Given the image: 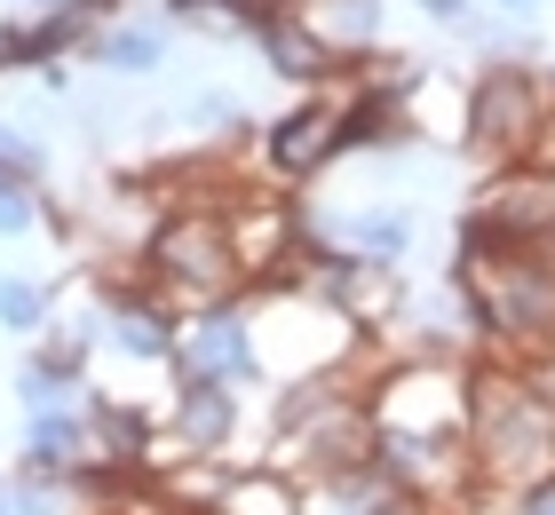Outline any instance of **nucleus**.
I'll return each instance as SVG.
<instances>
[{
    "label": "nucleus",
    "instance_id": "obj_19",
    "mask_svg": "<svg viewBox=\"0 0 555 515\" xmlns=\"http://www.w3.org/2000/svg\"><path fill=\"white\" fill-rule=\"evenodd\" d=\"M500 16H532V9H547V0H492Z\"/></svg>",
    "mask_w": 555,
    "mask_h": 515
},
{
    "label": "nucleus",
    "instance_id": "obj_12",
    "mask_svg": "<svg viewBox=\"0 0 555 515\" xmlns=\"http://www.w3.org/2000/svg\"><path fill=\"white\" fill-rule=\"evenodd\" d=\"M88 421H95V452H104V460H119V468H143V460H151V421L135 404L88 397Z\"/></svg>",
    "mask_w": 555,
    "mask_h": 515
},
{
    "label": "nucleus",
    "instance_id": "obj_1",
    "mask_svg": "<svg viewBox=\"0 0 555 515\" xmlns=\"http://www.w3.org/2000/svg\"><path fill=\"white\" fill-rule=\"evenodd\" d=\"M468 460L485 492H524L555 476V397L532 357H485L468 365Z\"/></svg>",
    "mask_w": 555,
    "mask_h": 515
},
{
    "label": "nucleus",
    "instance_id": "obj_10",
    "mask_svg": "<svg viewBox=\"0 0 555 515\" xmlns=\"http://www.w3.org/2000/svg\"><path fill=\"white\" fill-rule=\"evenodd\" d=\"M175 436H183L191 452H222L238 436V397L231 381H183V397H175Z\"/></svg>",
    "mask_w": 555,
    "mask_h": 515
},
{
    "label": "nucleus",
    "instance_id": "obj_5",
    "mask_svg": "<svg viewBox=\"0 0 555 515\" xmlns=\"http://www.w3.org/2000/svg\"><path fill=\"white\" fill-rule=\"evenodd\" d=\"M175 373L183 381H262L255 373V318H246V301L191 309V318L175 325Z\"/></svg>",
    "mask_w": 555,
    "mask_h": 515
},
{
    "label": "nucleus",
    "instance_id": "obj_2",
    "mask_svg": "<svg viewBox=\"0 0 555 515\" xmlns=\"http://www.w3.org/2000/svg\"><path fill=\"white\" fill-rule=\"evenodd\" d=\"M143 278L167 309H222L238 301L246 262L231 239V215L222 206H175V215L143 239Z\"/></svg>",
    "mask_w": 555,
    "mask_h": 515
},
{
    "label": "nucleus",
    "instance_id": "obj_15",
    "mask_svg": "<svg viewBox=\"0 0 555 515\" xmlns=\"http://www.w3.org/2000/svg\"><path fill=\"white\" fill-rule=\"evenodd\" d=\"M48 301H56V294H48L40 278H0V325H9V333H40Z\"/></svg>",
    "mask_w": 555,
    "mask_h": 515
},
{
    "label": "nucleus",
    "instance_id": "obj_18",
    "mask_svg": "<svg viewBox=\"0 0 555 515\" xmlns=\"http://www.w3.org/2000/svg\"><path fill=\"white\" fill-rule=\"evenodd\" d=\"M421 16H437V24H452V33H468L476 24V0H413Z\"/></svg>",
    "mask_w": 555,
    "mask_h": 515
},
{
    "label": "nucleus",
    "instance_id": "obj_17",
    "mask_svg": "<svg viewBox=\"0 0 555 515\" xmlns=\"http://www.w3.org/2000/svg\"><path fill=\"white\" fill-rule=\"evenodd\" d=\"M0 167L24 175V183H40V167H48V151L33 136H16V127H0Z\"/></svg>",
    "mask_w": 555,
    "mask_h": 515
},
{
    "label": "nucleus",
    "instance_id": "obj_9",
    "mask_svg": "<svg viewBox=\"0 0 555 515\" xmlns=\"http://www.w3.org/2000/svg\"><path fill=\"white\" fill-rule=\"evenodd\" d=\"M278 9L294 24H310L334 56H358V48L382 40V0H278Z\"/></svg>",
    "mask_w": 555,
    "mask_h": 515
},
{
    "label": "nucleus",
    "instance_id": "obj_8",
    "mask_svg": "<svg viewBox=\"0 0 555 515\" xmlns=\"http://www.w3.org/2000/svg\"><path fill=\"white\" fill-rule=\"evenodd\" d=\"M175 309L151 294V286H112L104 294V342L119 357H143V365H175Z\"/></svg>",
    "mask_w": 555,
    "mask_h": 515
},
{
    "label": "nucleus",
    "instance_id": "obj_14",
    "mask_svg": "<svg viewBox=\"0 0 555 515\" xmlns=\"http://www.w3.org/2000/svg\"><path fill=\"white\" fill-rule=\"evenodd\" d=\"M207 515H301V484L294 476H238Z\"/></svg>",
    "mask_w": 555,
    "mask_h": 515
},
{
    "label": "nucleus",
    "instance_id": "obj_11",
    "mask_svg": "<svg viewBox=\"0 0 555 515\" xmlns=\"http://www.w3.org/2000/svg\"><path fill=\"white\" fill-rule=\"evenodd\" d=\"M255 48H262V64L278 72V80H294V88H310V80H325V72L341 64L334 48H325V40L310 33V24H294L286 9H278V16L262 24V33H255Z\"/></svg>",
    "mask_w": 555,
    "mask_h": 515
},
{
    "label": "nucleus",
    "instance_id": "obj_3",
    "mask_svg": "<svg viewBox=\"0 0 555 515\" xmlns=\"http://www.w3.org/2000/svg\"><path fill=\"white\" fill-rule=\"evenodd\" d=\"M246 318H255V373L278 381V389L341 373V357L358 349V325H349L318 286H262L246 301Z\"/></svg>",
    "mask_w": 555,
    "mask_h": 515
},
{
    "label": "nucleus",
    "instance_id": "obj_7",
    "mask_svg": "<svg viewBox=\"0 0 555 515\" xmlns=\"http://www.w3.org/2000/svg\"><path fill=\"white\" fill-rule=\"evenodd\" d=\"M104 16V0H48L40 24H0V72H56L64 48H80Z\"/></svg>",
    "mask_w": 555,
    "mask_h": 515
},
{
    "label": "nucleus",
    "instance_id": "obj_20",
    "mask_svg": "<svg viewBox=\"0 0 555 515\" xmlns=\"http://www.w3.org/2000/svg\"><path fill=\"white\" fill-rule=\"evenodd\" d=\"M0 515H16V484L9 476H0Z\"/></svg>",
    "mask_w": 555,
    "mask_h": 515
},
{
    "label": "nucleus",
    "instance_id": "obj_6",
    "mask_svg": "<svg viewBox=\"0 0 555 515\" xmlns=\"http://www.w3.org/2000/svg\"><path fill=\"white\" fill-rule=\"evenodd\" d=\"M262 159L270 175H286V183H310V175H325L341 159V103H294L286 119L270 127V143H262Z\"/></svg>",
    "mask_w": 555,
    "mask_h": 515
},
{
    "label": "nucleus",
    "instance_id": "obj_13",
    "mask_svg": "<svg viewBox=\"0 0 555 515\" xmlns=\"http://www.w3.org/2000/svg\"><path fill=\"white\" fill-rule=\"evenodd\" d=\"M95 64L104 72H159L167 64V33L159 24H112V33H95Z\"/></svg>",
    "mask_w": 555,
    "mask_h": 515
},
{
    "label": "nucleus",
    "instance_id": "obj_4",
    "mask_svg": "<svg viewBox=\"0 0 555 515\" xmlns=\"http://www.w3.org/2000/svg\"><path fill=\"white\" fill-rule=\"evenodd\" d=\"M547 119H555V88L540 80L532 64H492V72H476V88H468V143L485 151V159L524 167Z\"/></svg>",
    "mask_w": 555,
    "mask_h": 515
},
{
    "label": "nucleus",
    "instance_id": "obj_16",
    "mask_svg": "<svg viewBox=\"0 0 555 515\" xmlns=\"http://www.w3.org/2000/svg\"><path fill=\"white\" fill-rule=\"evenodd\" d=\"M33 222H48L40 191L24 183V175H9V167H0V230H9V239H16V230H33Z\"/></svg>",
    "mask_w": 555,
    "mask_h": 515
}]
</instances>
